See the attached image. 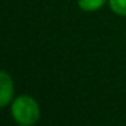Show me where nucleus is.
<instances>
[{"label":"nucleus","mask_w":126,"mask_h":126,"mask_svg":"<svg viewBox=\"0 0 126 126\" xmlns=\"http://www.w3.org/2000/svg\"><path fill=\"white\" fill-rule=\"evenodd\" d=\"M39 106L35 99L29 95H20L12 102L11 115L20 126H31L39 119Z\"/></svg>","instance_id":"1"},{"label":"nucleus","mask_w":126,"mask_h":126,"mask_svg":"<svg viewBox=\"0 0 126 126\" xmlns=\"http://www.w3.org/2000/svg\"><path fill=\"white\" fill-rule=\"evenodd\" d=\"M14 95V83L6 71L0 72V106L6 107Z\"/></svg>","instance_id":"2"},{"label":"nucleus","mask_w":126,"mask_h":126,"mask_svg":"<svg viewBox=\"0 0 126 126\" xmlns=\"http://www.w3.org/2000/svg\"><path fill=\"white\" fill-rule=\"evenodd\" d=\"M107 0H77V6L85 12H94L100 10Z\"/></svg>","instance_id":"3"},{"label":"nucleus","mask_w":126,"mask_h":126,"mask_svg":"<svg viewBox=\"0 0 126 126\" xmlns=\"http://www.w3.org/2000/svg\"><path fill=\"white\" fill-rule=\"evenodd\" d=\"M109 6L119 16H126V0H109Z\"/></svg>","instance_id":"4"}]
</instances>
